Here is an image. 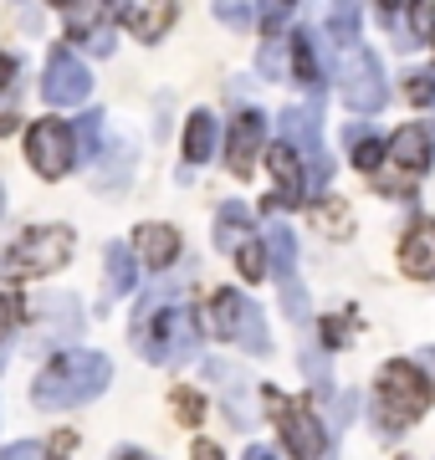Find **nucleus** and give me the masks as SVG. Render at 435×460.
<instances>
[{"instance_id":"8","label":"nucleus","mask_w":435,"mask_h":460,"mask_svg":"<svg viewBox=\"0 0 435 460\" xmlns=\"http://www.w3.org/2000/svg\"><path fill=\"white\" fill-rule=\"evenodd\" d=\"M271 414H277V429H282V440L292 445V456L297 460H323L328 450V425H318V414L307 410V404H287V399L267 394Z\"/></svg>"},{"instance_id":"43","label":"nucleus","mask_w":435,"mask_h":460,"mask_svg":"<svg viewBox=\"0 0 435 460\" xmlns=\"http://www.w3.org/2000/svg\"><path fill=\"white\" fill-rule=\"evenodd\" d=\"M51 5H72V0H51Z\"/></svg>"},{"instance_id":"16","label":"nucleus","mask_w":435,"mask_h":460,"mask_svg":"<svg viewBox=\"0 0 435 460\" xmlns=\"http://www.w3.org/2000/svg\"><path fill=\"white\" fill-rule=\"evenodd\" d=\"M267 164H271V180H277V195H271L267 210H277V205H297L302 190H307V180H302V159L287 144H277L267 154Z\"/></svg>"},{"instance_id":"42","label":"nucleus","mask_w":435,"mask_h":460,"mask_svg":"<svg viewBox=\"0 0 435 460\" xmlns=\"http://www.w3.org/2000/svg\"><path fill=\"white\" fill-rule=\"evenodd\" d=\"M113 460H154V456H144V450H118Z\"/></svg>"},{"instance_id":"32","label":"nucleus","mask_w":435,"mask_h":460,"mask_svg":"<svg viewBox=\"0 0 435 460\" xmlns=\"http://www.w3.org/2000/svg\"><path fill=\"white\" fill-rule=\"evenodd\" d=\"M0 460H47V456H41V445L16 440V445H5V450H0Z\"/></svg>"},{"instance_id":"14","label":"nucleus","mask_w":435,"mask_h":460,"mask_svg":"<svg viewBox=\"0 0 435 460\" xmlns=\"http://www.w3.org/2000/svg\"><path fill=\"white\" fill-rule=\"evenodd\" d=\"M205 378H216V394H220V404H226V414L246 429V394H252V378L241 374L235 363H220V358L205 363Z\"/></svg>"},{"instance_id":"33","label":"nucleus","mask_w":435,"mask_h":460,"mask_svg":"<svg viewBox=\"0 0 435 460\" xmlns=\"http://www.w3.org/2000/svg\"><path fill=\"white\" fill-rule=\"evenodd\" d=\"M216 11H220V21H226V26H246V21H252V11H246V5H235V0H220Z\"/></svg>"},{"instance_id":"2","label":"nucleus","mask_w":435,"mask_h":460,"mask_svg":"<svg viewBox=\"0 0 435 460\" xmlns=\"http://www.w3.org/2000/svg\"><path fill=\"white\" fill-rule=\"evenodd\" d=\"M108 378H113V363L93 353V348H67L62 358H51L31 384V404L36 410H77L87 399H98L108 389Z\"/></svg>"},{"instance_id":"36","label":"nucleus","mask_w":435,"mask_h":460,"mask_svg":"<svg viewBox=\"0 0 435 460\" xmlns=\"http://www.w3.org/2000/svg\"><path fill=\"white\" fill-rule=\"evenodd\" d=\"M262 72H267V77H282V51H277V41L262 51Z\"/></svg>"},{"instance_id":"15","label":"nucleus","mask_w":435,"mask_h":460,"mask_svg":"<svg viewBox=\"0 0 435 460\" xmlns=\"http://www.w3.org/2000/svg\"><path fill=\"white\" fill-rule=\"evenodd\" d=\"M400 266H404V277H415V281L435 277V220H415L410 226V235L400 246Z\"/></svg>"},{"instance_id":"37","label":"nucleus","mask_w":435,"mask_h":460,"mask_svg":"<svg viewBox=\"0 0 435 460\" xmlns=\"http://www.w3.org/2000/svg\"><path fill=\"white\" fill-rule=\"evenodd\" d=\"M72 445H77V435H72V429H67V435H57V440H51V450H47V460H67Z\"/></svg>"},{"instance_id":"6","label":"nucleus","mask_w":435,"mask_h":460,"mask_svg":"<svg viewBox=\"0 0 435 460\" xmlns=\"http://www.w3.org/2000/svg\"><path fill=\"white\" fill-rule=\"evenodd\" d=\"M26 159L41 180H62L72 164H77V138H72L67 123L57 118H41L31 133H26Z\"/></svg>"},{"instance_id":"20","label":"nucleus","mask_w":435,"mask_h":460,"mask_svg":"<svg viewBox=\"0 0 435 460\" xmlns=\"http://www.w3.org/2000/svg\"><path fill=\"white\" fill-rule=\"evenodd\" d=\"M210 154H216V118L200 108V113H190V128H184V159L205 164Z\"/></svg>"},{"instance_id":"19","label":"nucleus","mask_w":435,"mask_h":460,"mask_svg":"<svg viewBox=\"0 0 435 460\" xmlns=\"http://www.w3.org/2000/svg\"><path fill=\"white\" fill-rule=\"evenodd\" d=\"M235 323H241V292H235V287H220V292L210 296L205 332H216V338H235Z\"/></svg>"},{"instance_id":"39","label":"nucleus","mask_w":435,"mask_h":460,"mask_svg":"<svg viewBox=\"0 0 435 460\" xmlns=\"http://www.w3.org/2000/svg\"><path fill=\"white\" fill-rule=\"evenodd\" d=\"M195 460H220V450L210 440H195Z\"/></svg>"},{"instance_id":"30","label":"nucleus","mask_w":435,"mask_h":460,"mask_svg":"<svg viewBox=\"0 0 435 460\" xmlns=\"http://www.w3.org/2000/svg\"><path fill=\"white\" fill-rule=\"evenodd\" d=\"M410 26L420 41H435V5L431 0H410Z\"/></svg>"},{"instance_id":"34","label":"nucleus","mask_w":435,"mask_h":460,"mask_svg":"<svg viewBox=\"0 0 435 460\" xmlns=\"http://www.w3.org/2000/svg\"><path fill=\"white\" fill-rule=\"evenodd\" d=\"M174 410H180L190 425H195V420H200V399L190 394V389H180V394H174Z\"/></svg>"},{"instance_id":"40","label":"nucleus","mask_w":435,"mask_h":460,"mask_svg":"<svg viewBox=\"0 0 435 460\" xmlns=\"http://www.w3.org/2000/svg\"><path fill=\"white\" fill-rule=\"evenodd\" d=\"M246 460H277V456H271L267 445H252V450H246Z\"/></svg>"},{"instance_id":"35","label":"nucleus","mask_w":435,"mask_h":460,"mask_svg":"<svg viewBox=\"0 0 435 460\" xmlns=\"http://www.w3.org/2000/svg\"><path fill=\"white\" fill-rule=\"evenodd\" d=\"M349 328H353V313H343L338 323H328V328H323V338H328V348H338V338H343Z\"/></svg>"},{"instance_id":"10","label":"nucleus","mask_w":435,"mask_h":460,"mask_svg":"<svg viewBox=\"0 0 435 460\" xmlns=\"http://www.w3.org/2000/svg\"><path fill=\"white\" fill-rule=\"evenodd\" d=\"M87 93H93V77H87V66L77 62L67 47L51 51L47 72H41V98H47L51 108H77Z\"/></svg>"},{"instance_id":"27","label":"nucleus","mask_w":435,"mask_h":460,"mask_svg":"<svg viewBox=\"0 0 435 460\" xmlns=\"http://www.w3.org/2000/svg\"><path fill=\"white\" fill-rule=\"evenodd\" d=\"M102 113L93 108V113L83 118V128H72V138H77V148H83V159H98V148H102Z\"/></svg>"},{"instance_id":"24","label":"nucleus","mask_w":435,"mask_h":460,"mask_svg":"<svg viewBox=\"0 0 435 460\" xmlns=\"http://www.w3.org/2000/svg\"><path fill=\"white\" fill-rule=\"evenodd\" d=\"M134 292V251L108 246V296Z\"/></svg>"},{"instance_id":"22","label":"nucleus","mask_w":435,"mask_h":460,"mask_svg":"<svg viewBox=\"0 0 435 460\" xmlns=\"http://www.w3.org/2000/svg\"><path fill=\"white\" fill-rule=\"evenodd\" d=\"M349 154H353V164L364 169V174H374V164L385 159V144H379V133H368V128H349Z\"/></svg>"},{"instance_id":"28","label":"nucleus","mask_w":435,"mask_h":460,"mask_svg":"<svg viewBox=\"0 0 435 460\" xmlns=\"http://www.w3.org/2000/svg\"><path fill=\"white\" fill-rule=\"evenodd\" d=\"M21 323V296L0 292V368H5V343H11V328Z\"/></svg>"},{"instance_id":"3","label":"nucleus","mask_w":435,"mask_h":460,"mask_svg":"<svg viewBox=\"0 0 435 460\" xmlns=\"http://www.w3.org/2000/svg\"><path fill=\"white\" fill-rule=\"evenodd\" d=\"M431 399H435V384L425 378V368L415 358H395L385 363V374L374 384V420H379L385 435H400L404 425H415L425 414Z\"/></svg>"},{"instance_id":"29","label":"nucleus","mask_w":435,"mask_h":460,"mask_svg":"<svg viewBox=\"0 0 435 460\" xmlns=\"http://www.w3.org/2000/svg\"><path fill=\"white\" fill-rule=\"evenodd\" d=\"M287 11H292V0H262V11H256V16H262V26H267V36H271V41L282 36Z\"/></svg>"},{"instance_id":"23","label":"nucleus","mask_w":435,"mask_h":460,"mask_svg":"<svg viewBox=\"0 0 435 460\" xmlns=\"http://www.w3.org/2000/svg\"><path fill=\"white\" fill-rule=\"evenodd\" d=\"M328 31H333L338 51H343V47H359V5H353V0H338V5H333Z\"/></svg>"},{"instance_id":"18","label":"nucleus","mask_w":435,"mask_h":460,"mask_svg":"<svg viewBox=\"0 0 435 460\" xmlns=\"http://www.w3.org/2000/svg\"><path fill=\"white\" fill-rule=\"evenodd\" d=\"M246 241H252V210H246V205H220V220H216V246L220 251H241L246 246Z\"/></svg>"},{"instance_id":"17","label":"nucleus","mask_w":435,"mask_h":460,"mask_svg":"<svg viewBox=\"0 0 435 460\" xmlns=\"http://www.w3.org/2000/svg\"><path fill=\"white\" fill-rule=\"evenodd\" d=\"M134 251H138V261H149L164 271L169 261H180V230L174 226H138Z\"/></svg>"},{"instance_id":"41","label":"nucleus","mask_w":435,"mask_h":460,"mask_svg":"<svg viewBox=\"0 0 435 460\" xmlns=\"http://www.w3.org/2000/svg\"><path fill=\"white\" fill-rule=\"evenodd\" d=\"M16 128V113H5V108H0V133H11Z\"/></svg>"},{"instance_id":"12","label":"nucleus","mask_w":435,"mask_h":460,"mask_svg":"<svg viewBox=\"0 0 435 460\" xmlns=\"http://www.w3.org/2000/svg\"><path fill=\"white\" fill-rule=\"evenodd\" d=\"M389 154H395V164H400L404 174H425L431 159H435V128H431V123L400 128L395 138H389Z\"/></svg>"},{"instance_id":"25","label":"nucleus","mask_w":435,"mask_h":460,"mask_svg":"<svg viewBox=\"0 0 435 460\" xmlns=\"http://www.w3.org/2000/svg\"><path fill=\"white\" fill-rule=\"evenodd\" d=\"M318 230H323V235H333V241H349V235H353L349 205H343V199H323V205H318Z\"/></svg>"},{"instance_id":"11","label":"nucleus","mask_w":435,"mask_h":460,"mask_svg":"<svg viewBox=\"0 0 435 460\" xmlns=\"http://www.w3.org/2000/svg\"><path fill=\"white\" fill-rule=\"evenodd\" d=\"M262 133H267V118L256 113V108H246V113L231 123V138H226V164H231V174H252V159H256V148H262Z\"/></svg>"},{"instance_id":"44","label":"nucleus","mask_w":435,"mask_h":460,"mask_svg":"<svg viewBox=\"0 0 435 460\" xmlns=\"http://www.w3.org/2000/svg\"><path fill=\"white\" fill-rule=\"evenodd\" d=\"M0 205H5V195H0Z\"/></svg>"},{"instance_id":"1","label":"nucleus","mask_w":435,"mask_h":460,"mask_svg":"<svg viewBox=\"0 0 435 460\" xmlns=\"http://www.w3.org/2000/svg\"><path fill=\"white\" fill-rule=\"evenodd\" d=\"M134 338H138V348H144V358H154V363L195 358V343H200L195 307L180 302L169 287H154V292L144 296L138 317H134Z\"/></svg>"},{"instance_id":"21","label":"nucleus","mask_w":435,"mask_h":460,"mask_svg":"<svg viewBox=\"0 0 435 460\" xmlns=\"http://www.w3.org/2000/svg\"><path fill=\"white\" fill-rule=\"evenodd\" d=\"M231 343H246L252 353H267V323H262V307L256 302H241V323H235V338Z\"/></svg>"},{"instance_id":"26","label":"nucleus","mask_w":435,"mask_h":460,"mask_svg":"<svg viewBox=\"0 0 435 460\" xmlns=\"http://www.w3.org/2000/svg\"><path fill=\"white\" fill-rule=\"evenodd\" d=\"M292 72H297L302 83H323V66H318V57H313V36L307 31L292 36Z\"/></svg>"},{"instance_id":"13","label":"nucleus","mask_w":435,"mask_h":460,"mask_svg":"<svg viewBox=\"0 0 435 460\" xmlns=\"http://www.w3.org/2000/svg\"><path fill=\"white\" fill-rule=\"evenodd\" d=\"M123 26L138 36V41H159L174 21V0H123Z\"/></svg>"},{"instance_id":"9","label":"nucleus","mask_w":435,"mask_h":460,"mask_svg":"<svg viewBox=\"0 0 435 460\" xmlns=\"http://www.w3.org/2000/svg\"><path fill=\"white\" fill-rule=\"evenodd\" d=\"M267 261H271V271H277L287 317H292V323H307V292H302V281H297V241H292L287 226L267 230Z\"/></svg>"},{"instance_id":"5","label":"nucleus","mask_w":435,"mask_h":460,"mask_svg":"<svg viewBox=\"0 0 435 460\" xmlns=\"http://www.w3.org/2000/svg\"><path fill=\"white\" fill-rule=\"evenodd\" d=\"M338 93H343L349 108H364V113L385 108V72L374 62V51H364V47L338 51Z\"/></svg>"},{"instance_id":"4","label":"nucleus","mask_w":435,"mask_h":460,"mask_svg":"<svg viewBox=\"0 0 435 460\" xmlns=\"http://www.w3.org/2000/svg\"><path fill=\"white\" fill-rule=\"evenodd\" d=\"M72 246H77V235L67 226H36L11 251H0V277L31 281V277H47V271H62L72 261Z\"/></svg>"},{"instance_id":"38","label":"nucleus","mask_w":435,"mask_h":460,"mask_svg":"<svg viewBox=\"0 0 435 460\" xmlns=\"http://www.w3.org/2000/svg\"><path fill=\"white\" fill-rule=\"evenodd\" d=\"M11 77H16V62H11V57L0 51V87H11Z\"/></svg>"},{"instance_id":"31","label":"nucleus","mask_w":435,"mask_h":460,"mask_svg":"<svg viewBox=\"0 0 435 460\" xmlns=\"http://www.w3.org/2000/svg\"><path fill=\"white\" fill-rule=\"evenodd\" d=\"M404 93H410V102L431 108V102H435V77H431V72H415V77L404 83Z\"/></svg>"},{"instance_id":"7","label":"nucleus","mask_w":435,"mask_h":460,"mask_svg":"<svg viewBox=\"0 0 435 460\" xmlns=\"http://www.w3.org/2000/svg\"><path fill=\"white\" fill-rule=\"evenodd\" d=\"M282 138L287 148L307 159V180L313 184H328L333 180V164H328V148H323V133H318V108H287L282 113Z\"/></svg>"}]
</instances>
